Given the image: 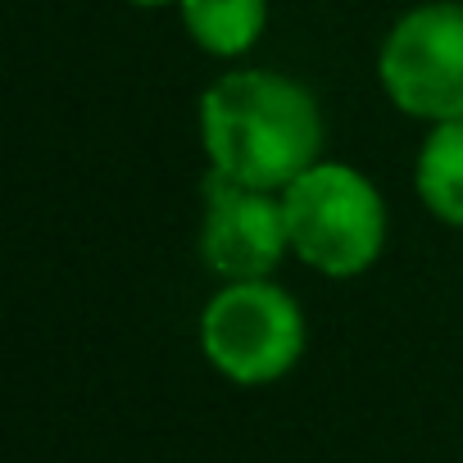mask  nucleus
Wrapping results in <instances>:
<instances>
[{
	"label": "nucleus",
	"instance_id": "f257e3e1",
	"mask_svg": "<svg viewBox=\"0 0 463 463\" xmlns=\"http://www.w3.org/2000/svg\"><path fill=\"white\" fill-rule=\"evenodd\" d=\"M209 173L255 191H287L323 159L327 123L318 96L278 69L218 73L195 109Z\"/></svg>",
	"mask_w": 463,
	"mask_h": 463
},
{
	"label": "nucleus",
	"instance_id": "f03ea898",
	"mask_svg": "<svg viewBox=\"0 0 463 463\" xmlns=\"http://www.w3.org/2000/svg\"><path fill=\"white\" fill-rule=\"evenodd\" d=\"M282 209L291 232V255L309 273L332 282L368 273L391 237L386 195L364 168L345 159L323 155L314 168H305L282 191Z\"/></svg>",
	"mask_w": 463,
	"mask_h": 463
},
{
	"label": "nucleus",
	"instance_id": "7ed1b4c3",
	"mask_svg": "<svg viewBox=\"0 0 463 463\" xmlns=\"http://www.w3.org/2000/svg\"><path fill=\"white\" fill-rule=\"evenodd\" d=\"M200 354L232 386H273L291 377L309 345L300 300L273 278L218 282L200 309Z\"/></svg>",
	"mask_w": 463,
	"mask_h": 463
},
{
	"label": "nucleus",
	"instance_id": "20e7f679",
	"mask_svg": "<svg viewBox=\"0 0 463 463\" xmlns=\"http://www.w3.org/2000/svg\"><path fill=\"white\" fill-rule=\"evenodd\" d=\"M377 82L404 118H463V0L409 5L377 46Z\"/></svg>",
	"mask_w": 463,
	"mask_h": 463
},
{
	"label": "nucleus",
	"instance_id": "39448f33",
	"mask_svg": "<svg viewBox=\"0 0 463 463\" xmlns=\"http://www.w3.org/2000/svg\"><path fill=\"white\" fill-rule=\"evenodd\" d=\"M200 264L218 282H260L282 269L291 255L287 209L278 191H255L204 173V213H200Z\"/></svg>",
	"mask_w": 463,
	"mask_h": 463
},
{
	"label": "nucleus",
	"instance_id": "423d86ee",
	"mask_svg": "<svg viewBox=\"0 0 463 463\" xmlns=\"http://www.w3.org/2000/svg\"><path fill=\"white\" fill-rule=\"evenodd\" d=\"M177 14L209 60H241L269 28V0H177Z\"/></svg>",
	"mask_w": 463,
	"mask_h": 463
},
{
	"label": "nucleus",
	"instance_id": "0eeeda50",
	"mask_svg": "<svg viewBox=\"0 0 463 463\" xmlns=\"http://www.w3.org/2000/svg\"><path fill=\"white\" fill-rule=\"evenodd\" d=\"M413 191L436 222L463 232V118L427 128L413 159Z\"/></svg>",
	"mask_w": 463,
	"mask_h": 463
},
{
	"label": "nucleus",
	"instance_id": "6e6552de",
	"mask_svg": "<svg viewBox=\"0 0 463 463\" xmlns=\"http://www.w3.org/2000/svg\"><path fill=\"white\" fill-rule=\"evenodd\" d=\"M132 10H164V5H177V0H123Z\"/></svg>",
	"mask_w": 463,
	"mask_h": 463
}]
</instances>
